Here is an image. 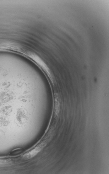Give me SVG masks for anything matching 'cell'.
Listing matches in <instances>:
<instances>
[{"instance_id":"cell-1","label":"cell","mask_w":109,"mask_h":174,"mask_svg":"<svg viewBox=\"0 0 109 174\" xmlns=\"http://www.w3.org/2000/svg\"><path fill=\"white\" fill-rule=\"evenodd\" d=\"M41 146H38L25 154L23 158L25 159H29L35 156L41 150Z\"/></svg>"}]
</instances>
